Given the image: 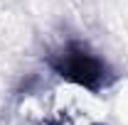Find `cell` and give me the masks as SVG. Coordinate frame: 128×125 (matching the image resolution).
I'll list each match as a JSON object with an SVG mask.
<instances>
[{
  "mask_svg": "<svg viewBox=\"0 0 128 125\" xmlns=\"http://www.w3.org/2000/svg\"><path fill=\"white\" fill-rule=\"evenodd\" d=\"M49 66L62 78L76 83L81 88H89V91L104 88L108 83V78H111L108 66L94 52H89L81 42H69L59 52H54L49 57Z\"/></svg>",
  "mask_w": 128,
  "mask_h": 125,
  "instance_id": "obj_1",
  "label": "cell"
}]
</instances>
